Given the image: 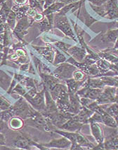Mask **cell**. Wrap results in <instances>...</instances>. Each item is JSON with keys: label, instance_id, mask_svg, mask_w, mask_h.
I'll list each match as a JSON object with an SVG mask.
<instances>
[{"label": "cell", "instance_id": "1", "mask_svg": "<svg viewBox=\"0 0 118 150\" xmlns=\"http://www.w3.org/2000/svg\"><path fill=\"white\" fill-rule=\"evenodd\" d=\"M27 100L20 98L13 105L11 106V109L13 111L14 116L22 118V119H28L32 118L37 112V110L34 109L32 106L29 105Z\"/></svg>", "mask_w": 118, "mask_h": 150}, {"label": "cell", "instance_id": "2", "mask_svg": "<svg viewBox=\"0 0 118 150\" xmlns=\"http://www.w3.org/2000/svg\"><path fill=\"white\" fill-rule=\"evenodd\" d=\"M44 86V85H43ZM34 109L39 111L41 114L46 112V104H45L44 88H43L40 92H37V95L32 97H25Z\"/></svg>", "mask_w": 118, "mask_h": 150}, {"label": "cell", "instance_id": "3", "mask_svg": "<svg viewBox=\"0 0 118 150\" xmlns=\"http://www.w3.org/2000/svg\"><path fill=\"white\" fill-rule=\"evenodd\" d=\"M55 27L60 29L62 32L64 33V34L69 36L72 39H73L74 41H76V38L74 35L73 32H72V30L71 28L70 23H69L67 18L65 15L56 14L55 17Z\"/></svg>", "mask_w": 118, "mask_h": 150}, {"label": "cell", "instance_id": "4", "mask_svg": "<svg viewBox=\"0 0 118 150\" xmlns=\"http://www.w3.org/2000/svg\"><path fill=\"white\" fill-rule=\"evenodd\" d=\"M76 67L68 64H63L53 71V76L58 79L67 80L72 78Z\"/></svg>", "mask_w": 118, "mask_h": 150}, {"label": "cell", "instance_id": "5", "mask_svg": "<svg viewBox=\"0 0 118 150\" xmlns=\"http://www.w3.org/2000/svg\"><path fill=\"white\" fill-rule=\"evenodd\" d=\"M34 141L32 140L29 137L24 135L23 133L20 132L16 136L12 142V146L15 148L24 149H31L32 146H34Z\"/></svg>", "mask_w": 118, "mask_h": 150}, {"label": "cell", "instance_id": "6", "mask_svg": "<svg viewBox=\"0 0 118 150\" xmlns=\"http://www.w3.org/2000/svg\"><path fill=\"white\" fill-rule=\"evenodd\" d=\"M116 90L114 88L108 86L104 89L100 97L97 99L98 104H106L116 102Z\"/></svg>", "mask_w": 118, "mask_h": 150}, {"label": "cell", "instance_id": "7", "mask_svg": "<svg viewBox=\"0 0 118 150\" xmlns=\"http://www.w3.org/2000/svg\"><path fill=\"white\" fill-rule=\"evenodd\" d=\"M43 146H45L47 149L51 148H58V149H66L71 146L72 142L68 139L65 137H62L58 139H52L51 142L45 144H41Z\"/></svg>", "mask_w": 118, "mask_h": 150}, {"label": "cell", "instance_id": "8", "mask_svg": "<svg viewBox=\"0 0 118 150\" xmlns=\"http://www.w3.org/2000/svg\"><path fill=\"white\" fill-rule=\"evenodd\" d=\"M102 89L100 88H91L88 87H84V88L80 90H78L76 92V95L79 97H86V98L91 99L92 100H95L100 97V94L102 93Z\"/></svg>", "mask_w": 118, "mask_h": 150}, {"label": "cell", "instance_id": "9", "mask_svg": "<svg viewBox=\"0 0 118 150\" xmlns=\"http://www.w3.org/2000/svg\"><path fill=\"white\" fill-rule=\"evenodd\" d=\"M29 25H30V23H29L28 18L26 16L22 17L16 24L15 28L13 29V32L19 38V40H22V38L27 34V28L29 27Z\"/></svg>", "mask_w": 118, "mask_h": 150}, {"label": "cell", "instance_id": "10", "mask_svg": "<svg viewBox=\"0 0 118 150\" xmlns=\"http://www.w3.org/2000/svg\"><path fill=\"white\" fill-rule=\"evenodd\" d=\"M44 95H45V104H46V114H52V113L58 112V109L57 107L56 102L52 98L51 94L47 88L44 85Z\"/></svg>", "mask_w": 118, "mask_h": 150}, {"label": "cell", "instance_id": "11", "mask_svg": "<svg viewBox=\"0 0 118 150\" xmlns=\"http://www.w3.org/2000/svg\"><path fill=\"white\" fill-rule=\"evenodd\" d=\"M104 6L107 18L110 19L118 18V0H107Z\"/></svg>", "mask_w": 118, "mask_h": 150}, {"label": "cell", "instance_id": "12", "mask_svg": "<svg viewBox=\"0 0 118 150\" xmlns=\"http://www.w3.org/2000/svg\"><path fill=\"white\" fill-rule=\"evenodd\" d=\"M69 97H70V108L68 112L74 115L77 114L83 108L79 97L76 95V93H69Z\"/></svg>", "mask_w": 118, "mask_h": 150}, {"label": "cell", "instance_id": "13", "mask_svg": "<svg viewBox=\"0 0 118 150\" xmlns=\"http://www.w3.org/2000/svg\"><path fill=\"white\" fill-rule=\"evenodd\" d=\"M84 125L83 123H80V122L77 121L75 120L72 116V118H70L68 121H67L60 126V129H63V130H66V131L69 132H76L79 131V130L81 128V127Z\"/></svg>", "mask_w": 118, "mask_h": 150}, {"label": "cell", "instance_id": "14", "mask_svg": "<svg viewBox=\"0 0 118 150\" xmlns=\"http://www.w3.org/2000/svg\"><path fill=\"white\" fill-rule=\"evenodd\" d=\"M39 74L43 81V85L48 89V91L51 90L59 83V79L53 76H50L44 73H40Z\"/></svg>", "mask_w": 118, "mask_h": 150}, {"label": "cell", "instance_id": "15", "mask_svg": "<svg viewBox=\"0 0 118 150\" xmlns=\"http://www.w3.org/2000/svg\"><path fill=\"white\" fill-rule=\"evenodd\" d=\"M94 112H93L91 110L88 109L87 107H83L82 109L77 114L74 115L73 118L77 121L80 122L83 124H86L88 123L89 118L92 116V114Z\"/></svg>", "mask_w": 118, "mask_h": 150}, {"label": "cell", "instance_id": "16", "mask_svg": "<svg viewBox=\"0 0 118 150\" xmlns=\"http://www.w3.org/2000/svg\"><path fill=\"white\" fill-rule=\"evenodd\" d=\"M90 125H91V129L92 135L96 139V141L98 144H101L103 143L104 141V136L102 132L101 128L100 125L98 124L96 122H90Z\"/></svg>", "mask_w": 118, "mask_h": 150}, {"label": "cell", "instance_id": "17", "mask_svg": "<svg viewBox=\"0 0 118 150\" xmlns=\"http://www.w3.org/2000/svg\"><path fill=\"white\" fill-rule=\"evenodd\" d=\"M67 52L72 56V58L76 59L77 61H79V62H81L84 59L85 55H86L85 50L77 47H70L67 50Z\"/></svg>", "mask_w": 118, "mask_h": 150}, {"label": "cell", "instance_id": "18", "mask_svg": "<svg viewBox=\"0 0 118 150\" xmlns=\"http://www.w3.org/2000/svg\"><path fill=\"white\" fill-rule=\"evenodd\" d=\"M12 79L9 76L2 70H0V87L7 92L11 84Z\"/></svg>", "mask_w": 118, "mask_h": 150}, {"label": "cell", "instance_id": "19", "mask_svg": "<svg viewBox=\"0 0 118 150\" xmlns=\"http://www.w3.org/2000/svg\"><path fill=\"white\" fill-rule=\"evenodd\" d=\"M24 125V121L22 118L18 117V116H13L11 119L8 121V126L13 130H20Z\"/></svg>", "mask_w": 118, "mask_h": 150}, {"label": "cell", "instance_id": "20", "mask_svg": "<svg viewBox=\"0 0 118 150\" xmlns=\"http://www.w3.org/2000/svg\"><path fill=\"white\" fill-rule=\"evenodd\" d=\"M84 81H77L74 79H67L66 81L68 93L75 94L78 91V89Z\"/></svg>", "mask_w": 118, "mask_h": 150}, {"label": "cell", "instance_id": "21", "mask_svg": "<svg viewBox=\"0 0 118 150\" xmlns=\"http://www.w3.org/2000/svg\"><path fill=\"white\" fill-rule=\"evenodd\" d=\"M40 54L46 58V60L52 63L53 60V52L50 48L48 47H33Z\"/></svg>", "mask_w": 118, "mask_h": 150}, {"label": "cell", "instance_id": "22", "mask_svg": "<svg viewBox=\"0 0 118 150\" xmlns=\"http://www.w3.org/2000/svg\"><path fill=\"white\" fill-rule=\"evenodd\" d=\"M102 116V123L105 124L109 128H117V123L113 116L105 112L101 115Z\"/></svg>", "mask_w": 118, "mask_h": 150}, {"label": "cell", "instance_id": "23", "mask_svg": "<svg viewBox=\"0 0 118 150\" xmlns=\"http://www.w3.org/2000/svg\"><path fill=\"white\" fill-rule=\"evenodd\" d=\"M65 6V3L63 2H55L52 4L51 6H48V8H46V9L43 11V14L47 16L48 14H51V13H55V12L60 11V8H62L63 6Z\"/></svg>", "mask_w": 118, "mask_h": 150}, {"label": "cell", "instance_id": "24", "mask_svg": "<svg viewBox=\"0 0 118 150\" xmlns=\"http://www.w3.org/2000/svg\"><path fill=\"white\" fill-rule=\"evenodd\" d=\"M65 90L67 91V87L58 83L51 90H50V94H51L52 98L55 101L58 97V96L61 94V92L65 91Z\"/></svg>", "mask_w": 118, "mask_h": 150}, {"label": "cell", "instance_id": "25", "mask_svg": "<svg viewBox=\"0 0 118 150\" xmlns=\"http://www.w3.org/2000/svg\"><path fill=\"white\" fill-rule=\"evenodd\" d=\"M104 148L107 149H118V135L107 139L104 143Z\"/></svg>", "mask_w": 118, "mask_h": 150}, {"label": "cell", "instance_id": "26", "mask_svg": "<svg viewBox=\"0 0 118 150\" xmlns=\"http://www.w3.org/2000/svg\"><path fill=\"white\" fill-rule=\"evenodd\" d=\"M118 38V29L108 31L103 36V40L106 42H114L117 40Z\"/></svg>", "mask_w": 118, "mask_h": 150}, {"label": "cell", "instance_id": "27", "mask_svg": "<svg viewBox=\"0 0 118 150\" xmlns=\"http://www.w3.org/2000/svg\"><path fill=\"white\" fill-rule=\"evenodd\" d=\"M101 107L105 110V112H107V114H109L112 116H113L114 118L115 117V116H118V103H114V104L107 106L106 108H105L103 106H101Z\"/></svg>", "mask_w": 118, "mask_h": 150}, {"label": "cell", "instance_id": "28", "mask_svg": "<svg viewBox=\"0 0 118 150\" xmlns=\"http://www.w3.org/2000/svg\"><path fill=\"white\" fill-rule=\"evenodd\" d=\"M16 14L14 11H11L10 13L8 14L7 19H6V24H7L8 27L10 29H14L15 25H16V23H15V20H16Z\"/></svg>", "mask_w": 118, "mask_h": 150}, {"label": "cell", "instance_id": "29", "mask_svg": "<svg viewBox=\"0 0 118 150\" xmlns=\"http://www.w3.org/2000/svg\"><path fill=\"white\" fill-rule=\"evenodd\" d=\"M13 116H15L11 108L6 110H3V111H1V112L0 111V119L6 122L9 121Z\"/></svg>", "mask_w": 118, "mask_h": 150}, {"label": "cell", "instance_id": "30", "mask_svg": "<svg viewBox=\"0 0 118 150\" xmlns=\"http://www.w3.org/2000/svg\"><path fill=\"white\" fill-rule=\"evenodd\" d=\"M11 93L18 94V95L22 96V97H24V95L27 93V92H26V90L20 83H18V84H16V85L14 87V88L12 90Z\"/></svg>", "mask_w": 118, "mask_h": 150}, {"label": "cell", "instance_id": "31", "mask_svg": "<svg viewBox=\"0 0 118 150\" xmlns=\"http://www.w3.org/2000/svg\"><path fill=\"white\" fill-rule=\"evenodd\" d=\"M38 26L40 28L41 31H46L48 30V29H50V28L51 27V25H50L49 22H48V19H44L42 21L39 22V23L38 24Z\"/></svg>", "mask_w": 118, "mask_h": 150}, {"label": "cell", "instance_id": "32", "mask_svg": "<svg viewBox=\"0 0 118 150\" xmlns=\"http://www.w3.org/2000/svg\"><path fill=\"white\" fill-rule=\"evenodd\" d=\"M56 55H55V60H54V65H57V64H60V63H63L66 60V58L65 57L63 54L59 52V51L56 50Z\"/></svg>", "mask_w": 118, "mask_h": 150}, {"label": "cell", "instance_id": "33", "mask_svg": "<svg viewBox=\"0 0 118 150\" xmlns=\"http://www.w3.org/2000/svg\"><path fill=\"white\" fill-rule=\"evenodd\" d=\"M11 107V104L5 99L1 95H0V109L1 110H6Z\"/></svg>", "mask_w": 118, "mask_h": 150}, {"label": "cell", "instance_id": "34", "mask_svg": "<svg viewBox=\"0 0 118 150\" xmlns=\"http://www.w3.org/2000/svg\"><path fill=\"white\" fill-rule=\"evenodd\" d=\"M73 78L77 81H84V74L81 71H75L73 73Z\"/></svg>", "mask_w": 118, "mask_h": 150}, {"label": "cell", "instance_id": "35", "mask_svg": "<svg viewBox=\"0 0 118 150\" xmlns=\"http://www.w3.org/2000/svg\"><path fill=\"white\" fill-rule=\"evenodd\" d=\"M29 6L32 8H35V9L36 8H38V9H39L41 11H43V7L41 6V4L38 2L37 0H29Z\"/></svg>", "mask_w": 118, "mask_h": 150}, {"label": "cell", "instance_id": "36", "mask_svg": "<svg viewBox=\"0 0 118 150\" xmlns=\"http://www.w3.org/2000/svg\"><path fill=\"white\" fill-rule=\"evenodd\" d=\"M89 1V3L91 5H93V6H103L107 2V0H88Z\"/></svg>", "mask_w": 118, "mask_h": 150}, {"label": "cell", "instance_id": "37", "mask_svg": "<svg viewBox=\"0 0 118 150\" xmlns=\"http://www.w3.org/2000/svg\"><path fill=\"white\" fill-rule=\"evenodd\" d=\"M55 45H56V46L60 48V50H63V51L65 52L67 51V50H69V48L70 47V45H67L65 44V43L61 42H57L55 43Z\"/></svg>", "mask_w": 118, "mask_h": 150}, {"label": "cell", "instance_id": "38", "mask_svg": "<svg viewBox=\"0 0 118 150\" xmlns=\"http://www.w3.org/2000/svg\"><path fill=\"white\" fill-rule=\"evenodd\" d=\"M86 16H85V24H86L87 27H90V25L93 23V22L96 21V20L93 19L92 17L90 16L88 13H86Z\"/></svg>", "mask_w": 118, "mask_h": 150}, {"label": "cell", "instance_id": "39", "mask_svg": "<svg viewBox=\"0 0 118 150\" xmlns=\"http://www.w3.org/2000/svg\"><path fill=\"white\" fill-rule=\"evenodd\" d=\"M7 129V125H6V121L0 119V132H4Z\"/></svg>", "mask_w": 118, "mask_h": 150}, {"label": "cell", "instance_id": "40", "mask_svg": "<svg viewBox=\"0 0 118 150\" xmlns=\"http://www.w3.org/2000/svg\"><path fill=\"white\" fill-rule=\"evenodd\" d=\"M6 145V138L4 134L0 132V146H3Z\"/></svg>", "mask_w": 118, "mask_h": 150}, {"label": "cell", "instance_id": "41", "mask_svg": "<svg viewBox=\"0 0 118 150\" xmlns=\"http://www.w3.org/2000/svg\"><path fill=\"white\" fill-rule=\"evenodd\" d=\"M43 17H44L43 14H41V13H36V15L34 16V20L36 21H41V20H43Z\"/></svg>", "mask_w": 118, "mask_h": 150}, {"label": "cell", "instance_id": "42", "mask_svg": "<svg viewBox=\"0 0 118 150\" xmlns=\"http://www.w3.org/2000/svg\"><path fill=\"white\" fill-rule=\"evenodd\" d=\"M27 0H14L15 4L18 6H24L27 3Z\"/></svg>", "mask_w": 118, "mask_h": 150}, {"label": "cell", "instance_id": "43", "mask_svg": "<svg viewBox=\"0 0 118 150\" xmlns=\"http://www.w3.org/2000/svg\"><path fill=\"white\" fill-rule=\"evenodd\" d=\"M1 1L7 5L8 7H10L11 8L13 7V6H12V0H1Z\"/></svg>", "mask_w": 118, "mask_h": 150}, {"label": "cell", "instance_id": "44", "mask_svg": "<svg viewBox=\"0 0 118 150\" xmlns=\"http://www.w3.org/2000/svg\"><path fill=\"white\" fill-rule=\"evenodd\" d=\"M20 69L21 70V71H28V69H29L28 64H27V63H25V64H22V65L20 66Z\"/></svg>", "mask_w": 118, "mask_h": 150}, {"label": "cell", "instance_id": "45", "mask_svg": "<svg viewBox=\"0 0 118 150\" xmlns=\"http://www.w3.org/2000/svg\"><path fill=\"white\" fill-rule=\"evenodd\" d=\"M60 2L65 3V4H69V3H73L76 2V1H79V0H58Z\"/></svg>", "mask_w": 118, "mask_h": 150}, {"label": "cell", "instance_id": "46", "mask_svg": "<svg viewBox=\"0 0 118 150\" xmlns=\"http://www.w3.org/2000/svg\"><path fill=\"white\" fill-rule=\"evenodd\" d=\"M37 1L41 4V6H42V7L44 6V3H45V0H37Z\"/></svg>", "mask_w": 118, "mask_h": 150}, {"label": "cell", "instance_id": "47", "mask_svg": "<svg viewBox=\"0 0 118 150\" xmlns=\"http://www.w3.org/2000/svg\"><path fill=\"white\" fill-rule=\"evenodd\" d=\"M114 119H115L116 123H117V128H118V116H115V117H114Z\"/></svg>", "mask_w": 118, "mask_h": 150}, {"label": "cell", "instance_id": "48", "mask_svg": "<svg viewBox=\"0 0 118 150\" xmlns=\"http://www.w3.org/2000/svg\"><path fill=\"white\" fill-rule=\"evenodd\" d=\"M118 99V89L116 90V100Z\"/></svg>", "mask_w": 118, "mask_h": 150}, {"label": "cell", "instance_id": "49", "mask_svg": "<svg viewBox=\"0 0 118 150\" xmlns=\"http://www.w3.org/2000/svg\"><path fill=\"white\" fill-rule=\"evenodd\" d=\"M1 57H0V60H1Z\"/></svg>", "mask_w": 118, "mask_h": 150}, {"label": "cell", "instance_id": "50", "mask_svg": "<svg viewBox=\"0 0 118 150\" xmlns=\"http://www.w3.org/2000/svg\"><path fill=\"white\" fill-rule=\"evenodd\" d=\"M1 111V109H0V111Z\"/></svg>", "mask_w": 118, "mask_h": 150}, {"label": "cell", "instance_id": "51", "mask_svg": "<svg viewBox=\"0 0 118 150\" xmlns=\"http://www.w3.org/2000/svg\"><path fill=\"white\" fill-rule=\"evenodd\" d=\"M0 66H1V64H0Z\"/></svg>", "mask_w": 118, "mask_h": 150}]
</instances>
